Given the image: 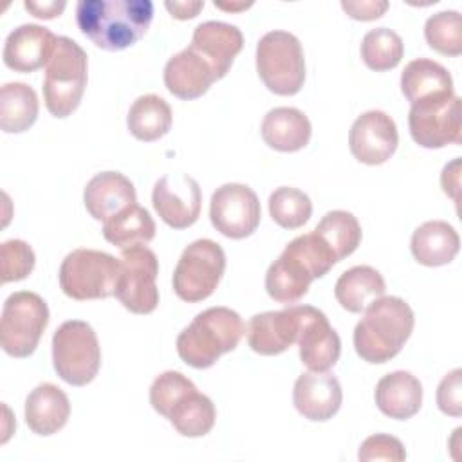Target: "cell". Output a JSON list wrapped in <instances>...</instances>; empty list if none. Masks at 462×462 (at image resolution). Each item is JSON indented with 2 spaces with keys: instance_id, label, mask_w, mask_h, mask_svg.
Listing matches in <instances>:
<instances>
[{
  "instance_id": "f1b7e54d",
  "label": "cell",
  "mask_w": 462,
  "mask_h": 462,
  "mask_svg": "<svg viewBox=\"0 0 462 462\" xmlns=\"http://www.w3.org/2000/svg\"><path fill=\"white\" fill-rule=\"evenodd\" d=\"M103 236L119 249L146 245L155 236V222L148 209L135 202L103 222Z\"/></svg>"
},
{
  "instance_id": "4316f807",
  "label": "cell",
  "mask_w": 462,
  "mask_h": 462,
  "mask_svg": "<svg viewBox=\"0 0 462 462\" xmlns=\"http://www.w3.org/2000/svg\"><path fill=\"white\" fill-rule=\"evenodd\" d=\"M386 283L381 273L370 265H356L345 271L336 285L334 296L348 312H361L370 303L384 296Z\"/></svg>"
},
{
  "instance_id": "7402d4cb",
  "label": "cell",
  "mask_w": 462,
  "mask_h": 462,
  "mask_svg": "<svg viewBox=\"0 0 462 462\" xmlns=\"http://www.w3.org/2000/svg\"><path fill=\"white\" fill-rule=\"evenodd\" d=\"M87 211L96 220H106L137 202V193L128 177L119 171H101L94 175L83 191Z\"/></svg>"
},
{
  "instance_id": "7c38bea8",
  "label": "cell",
  "mask_w": 462,
  "mask_h": 462,
  "mask_svg": "<svg viewBox=\"0 0 462 462\" xmlns=\"http://www.w3.org/2000/svg\"><path fill=\"white\" fill-rule=\"evenodd\" d=\"M159 260L146 245L123 249L121 274L114 296L134 314H150L159 303Z\"/></svg>"
},
{
  "instance_id": "d4e9b609",
  "label": "cell",
  "mask_w": 462,
  "mask_h": 462,
  "mask_svg": "<svg viewBox=\"0 0 462 462\" xmlns=\"http://www.w3.org/2000/svg\"><path fill=\"white\" fill-rule=\"evenodd\" d=\"M262 139L278 152H298L309 144L312 126L309 117L292 106H276L262 121Z\"/></svg>"
},
{
  "instance_id": "2e32d148",
  "label": "cell",
  "mask_w": 462,
  "mask_h": 462,
  "mask_svg": "<svg viewBox=\"0 0 462 462\" xmlns=\"http://www.w3.org/2000/svg\"><path fill=\"white\" fill-rule=\"evenodd\" d=\"M399 134L395 121L383 110L361 114L350 126L348 146L352 155L363 164H383L397 150Z\"/></svg>"
},
{
  "instance_id": "7bdbcfd3",
  "label": "cell",
  "mask_w": 462,
  "mask_h": 462,
  "mask_svg": "<svg viewBox=\"0 0 462 462\" xmlns=\"http://www.w3.org/2000/svg\"><path fill=\"white\" fill-rule=\"evenodd\" d=\"M458 168H460V159H455L451 164H446L442 170V189L446 195H449L453 200L458 199Z\"/></svg>"
},
{
  "instance_id": "60d3db41",
  "label": "cell",
  "mask_w": 462,
  "mask_h": 462,
  "mask_svg": "<svg viewBox=\"0 0 462 462\" xmlns=\"http://www.w3.org/2000/svg\"><path fill=\"white\" fill-rule=\"evenodd\" d=\"M341 7L350 18L368 22V20L381 18L384 14V11L388 9V2H384V0H361V2L359 0H343Z\"/></svg>"
},
{
  "instance_id": "ffe728a7",
  "label": "cell",
  "mask_w": 462,
  "mask_h": 462,
  "mask_svg": "<svg viewBox=\"0 0 462 462\" xmlns=\"http://www.w3.org/2000/svg\"><path fill=\"white\" fill-rule=\"evenodd\" d=\"M296 343L300 345L301 363L312 372L330 370L341 354V339L337 332L316 307H310Z\"/></svg>"
},
{
  "instance_id": "d6a6232c",
  "label": "cell",
  "mask_w": 462,
  "mask_h": 462,
  "mask_svg": "<svg viewBox=\"0 0 462 462\" xmlns=\"http://www.w3.org/2000/svg\"><path fill=\"white\" fill-rule=\"evenodd\" d=\"M314 233L327 242L337 262L352 254L361 242V226L357 218L343 209L328 211L318 222Z\"/></svg>"
},
{
  "instance_id": "4fadbf2b",
  "label": "cell",
  "mask_w": 462,
  "mask_h": 462,
  "mask_svg": "<svg viewBox=\"0 0 462 462\" xmlns=\"http://www.w3.org/2000/svg\"><path fill=\"white\" fill-rule=\"evenodd\" d=\"M262 209L256 193L238 182H227L217 188L209 202V218L213 227L227 238H245L260 224Z\"/></svg>"
},
{
  "instance_id": "b9f144b4",
  "label": "cell",
  "mask_w": 462,
  "mask_h": 462,
  "mask_svg": "<svg viewBox=\"0 0 462 462\" xmlns=\"http://www.w3.org/2000/svg\"><path fill=\"white\" fill-rule=\"evenodd\" d=\"M23 7L29 13H32V16H36V18L51 20V18H56V16H60L63 13L65 2L63 0H60V2H32V0H25Z\"/></svg>"
},
{
  "instance_id": "f6af8a7d",
  "label": "cell",
  "mask_w": 462,
  "mask_h": 462,
  "mask_svg": "<svg viewBox=\"0 0 462 462\" xmlns=\"http://www.w3.org/2000/svg\"><path fill=\"white\" fill-rule=\"evenodd\" d=\"M215 5L220 7V9H227V11H236V9H245V7H249L251 2H247V4H222V2H215Z\"/></svg>"
},
{
  "instance_id": "5b68a950",
  "label": "cell",
  "mask_w": 462,
  "mask_h": 462,
  "mask_svg": "<svg viewBox=\"0 0 462 462\" xmlns=\"http://www.w3.org/2000/svg\"><path fill=\"white\" fill-rule=\"evenodd\" d=\"M87 52L74 40L58 36L43 79V101L54 117H67L78 108L87 87Z\"/></svg>"
},
{
  "instance_id": "e575fe53",
  "label": "cell",
  "mask_w": 462,
  "mask_h": 462,
  "mask_svg": "<svg viewBox=\"0 0 462 462\" xmlns=\"http://www.w3.org/2000/svg\"><path fill=\"white\" fill-rule=\"evenodd\" d=\"M269 213L280 227L298 229L310 218L312 202L301 189L282 186L269 197Z\"/></svg>"
},
{
  "instance_id": "e0dca14e",
  "label": "cell",
  "mask_w": 462,
  "mask_h": 462,
  "mask_svg": "<svg viewBox=\"0 0 462 462\" xmlns=\"http://www.w3.org/2000/svg\"><path fill=\"white\" fill-rule=\"evenodd\" d=\"M292 402L300 415L305 419L323 422L339 411L343 402V390L336 375L310 370L296 379Z\"/></svg>"
},
{
  "instance_id": "6da1fadb",
  "label": "cell",
  "mask_w": 462,
  "mask_h": 462,
  "mask_svg": "<svg viewBox=\"0 0 462 462\" xmlns=\"http://www.w3.org/2000/svg\"><path fill=\"white\" fill-rule=\"evenodd\" d=\"M153 18L150 0H79V31L103 51H123L137 43Z\"/></svg>"
},
{
  "instance_id": "ba28073f",
  "label": "cell",
  "mask_w": 462,
  "mask_h": 462,
  "mask_svg": "<svg viewBox=\"0 0 462 462\" xmlns=\"http://www.w3.org/2000/svg\"><path fill=\"white\" fill-rule=\"evenodd\" d=\"M52 365L72 386L88 384L101 366V346L94 328L81 319L61 323L52 336Z\"/></svg>"
},
{
  "instance_id": "ab89813d",
  "label": "cell",
  "mask_w": 462,
  "mask_h": 462,
  "mask_svg": "<svg viewBox=\"0 0 462 462\" xmlns=\"http://www.w3.org/2000/svg\"><path fill=\"white\" fill-rule=\"evenodd\" d=\"M439 410L451 417L462 415V370L455 368L444 375L437 388Z\"/></svg>"
},
{
  "instance_id": "30bf717a",
  "label": "cell",
  "mask_w": 462,
  "mask_h": 462,
  "mask_svg": "<svg viewBox=\"0 0 462 462\" xmlns=\"http://www.w3.org/2000/svg\"><path fill=\"white\" fill-rule=\"evenodd\" d=\"M224 269V249L209 238L195 240L182 251L175 265L171 278L173 291L188 303L202 301L215 292Z\"/></svg>"
},
{
  "instance_id": "74e56055",
  "label": "cell",
  "mask_w": 462,
  "mask_h": 462,
  "mask_svg": "<svg viewBox=\"0 0 462 462\" xmlns=\"http://www.w3.org/2000/svg\"><path fill=\"white\" fill-rule=\"evenodd\" d=\"M0 262H2V282H20L27 278L34 269V251L23 240H7L0 247Z\"/></svg>"
},
{
  "instance_id": "277c9868",
  "label": "cell",
  "mask_w": 462,
  "mask_h": 462,
  "mask_svg": "<svg viewBox=\"0 0 462 462\" xmlns=\"http://www.w3.org/2000/svg\"><path fill=\"white\" fill-rule=\"evenodd\" d=\"M244 334L245 325L238 312L209 307L177 336V354L193 368H209L222 354L235 350Z\"/></svg>"
},
{
  "instance_id": "9c48e42d",
  "label": "cell",
  "mask_w": 462,
  "mask_h": 462,
  "mask_svg": "<svg viewBox=\"0 0 462 462\" xmlns=\"http://www.w3.org/2000/svg\"><path fill=\"white\" fill-rule=\"evenodd\" d=\"M49 325L45 300L31 291H18L7 296L2 307L0 341L2 350L13 357H29Z\"/></svg>"
},
{
  "instance_id": "d590c367",
  "label": "cell",
  "mask_w": 462,
  "mask_h": 462,
  "mask_svg": "<svg viewBox=\"0 0 462 462\" xmlns=\"http://www.w3.org/2000/svg\"><path fill=\"white\" fill-rule=\"evenodd\" d=\"M424 36L431 49L446 56L462 52V18L458 11H440L424 23Z\"/></svg>"
},
{
  "instance_id": "52a82bcc",
  "label": "cell",
  "mask_w": 462,
  "mask_h": 462,
  "mask_svg": "<svg viewBox=\"0 0 462 462\" xmlns=\"http://www.w3.org/2000/svg\"><path fill=\"white\" fill-rule=\"evenodd\" d=\"M256 70L263 85L278 96H294L305 81L300 40L287 31H269L256 45Z\"/></svg>"
},
{
  "instance_id": "d6986e66",
  "label": "cell",
  "mask_w": 462,
  "mask_h": 462,
  "mask_svg": "<svg viewBox=\"0 0 462 462\" xmlns=\"http://www.w3.org/2000/svg\"><path fill=\"white\" fill-rule=\"evenodd\" d=\"M189 47L200 54L211 65L217 78L222 79L244 47V36L236 25L209 20L195 27Z\"/></svg>"
},
{
  "instance_id": "7a4b0ae2",
  "label": "cell",
  "mask_w": 462,
  "mask_h": 462,
  "mask_svg": "<svg viewBox=\"0 0 462 462\" xmlns=\"http://www.w3.org/2000/svg\"><path fill=\"white\" fill-rule=\"evenodd\" d=\"M337 262L327 242L312 233L291 240L282 254L269 265L265 291L278 303H296L316 278L325 276Z\"/></svg>"
},
{
  "instance_id": "8992f818",
  "label": "cell",
  "mask_w": 462,
  "mask_h": 462,
  "mask_svg": "<svg viewBox=\"0 0 462 462\" xmlns=\"http://www.w3.org/2000/svg\"><path fill=\"white\" fill-rule=\"evenodd\" d=\"M121 274V260L96 249H74L69 253L58 273L60 287L72 300H101L116 292Z\"/></svg>"
},
{
  "instance_id": "83f0119b",
  "label": "cell",
  "mask_w": 462,
  "mask_h": 462,
  "mask_svg": "<svg viewBox=\"0 0 462 462\" xmlns=\"http://www.w3.org/2000/svg\"><path fill=\"white\" fill-rule=\"evenodd\" d=\"M401 90L410 103L453 94V79L448 69L433 60H411L401 74Z\"/></svg>"
},
{
  "instance_id": "f546056e",
  "label": "cell",
  "mask_w": 462,
  "mask_h": 462,
  "mask_svg": "<svg viewBox=\"0 0 462 462\" xmlns=\"http://www.w3.org/2000/svg\"><path fill=\"white\" fill-rule=\"evenodd\" d=\"M126 126L139 141H157L171 128V108L157 94L139 96L128 110Z\"/></svg>"
},
{
  "instance_id": "1f68e13d",
  "label": "cell",
  "mask_w": 462,
  "mask_h": 462,
  "mask_svg": "<svg viewBox=\"0 0 462 462\" xmlns=\"http://www.w3.org/2000/svg\"><path fill=\"white\" fill-rule=\"evenodd\" d=\"M171 426L184 437H202L208 435L213 426H215V419H217V410L213 401L197 392L191 390L188 393H184L170 410L168 417H166Z\"/></svg>"
},
{
  "instance_id": "9a60e30c",
  "label": "cell",
  "mask_w": 462,
  "mask_h": 462,
  "mask_svg": "<svg viewBox=\"0 0 462 462\" xmlns=\"http://www.w3.org/2000/svg\"><path fill=\"white\" fill-rule=\"evenodd\" d=\"M152 204L164 224L173 229H186L199 220L200 186L188 173L164 175L153 186Z\"/></svg>"
},
{
  "instance_id": "603a6c76",
  "label": "cell",
  "mask_w": 462,
  "mask_h": 462,
  "mask_svg": "<svg viewBox=\"0 0 462 462\" xmlns=\"http://www.w3.org/2000/svg\"><path fill=\"white\" fill-rule=\"evenodd\" d=\"M70 402L61 388L42 383L25 399V422L36 435L49 437L58 433L69 420Z\"/></svg>"
},
{
  "instance_id": "4dcf8cb0",
  "label": "cell",
  "mask_w": 462,
  "mask_h": 462,
  "mask_svg": "<svg viewBox=\"0 0 462 462\" xmlns=\"http://www.w3.org/2000/svg\"><path fill=\"white\" fill-rule=\"evenodd\" d=\"M40 103L36 92L20 81L5 83L0 90V128L5 134L29 130L38 117Z\"/></svg>"
},
{
  "instance_id": "cb8c5ba5",
  "label": "cell",
  "mask_w": 462,
  "mask_h": 462,
  "mask_svg": "<svg viewBox=\"0 0 462 462\" xmlns=\"http://www.w3.org/2000/svg\"><path fill=\"white\" fill-rule=\"evenodd\" d=\"M375 404L386 417L406 420L420 410L422 384L410 372H390L375 384Z\"/></svg>"
},
{
  "instance_id": "3957f363",
  "label": "cell",
  "mask_w": 462,
  "mask_h": 462,
  "mask_svg": "<svg viewBox=\"0 0 462 462\" xmlns=\"http://www.w3.org/2000/svg\"><path fill=\"white\" fill-rule=\"evenodd\" d=\"M415 316L399 296H381L365 309V316L354 328L357 356L372 365L395 357L411 336Z\"/></svg>"
},
{
  "instance_id": "484cf974",
  "label": "cell",
  "mask_w": 462,
  "mask_h": 462,
  "mask_svg": "<svg viewBox=\"0 0 462 462\" xmlns=\"http://www.w3.org/2000/svg\"><path fill=\"white\" fill-rule=\"evenodd\" d=\"M410 247L419 263L439 267L449 263L457 256L460 238L451 224L444 220H428L413 231Z\"/></svg>"
},
{
  "instance_id": "44dd1931",
  "label": "cell",
  "mask_w": 462,
  "mask_h": 462,
  "mask_svg": "<svg viewBox=\"0 0 462 462\" xmlns=\"http://www.w3.org/2000/svg\"><path fill=\"white\" fill-rule=\"evenodd\" d=\"M218 81L211 65L189 45L173 54L164 67V85L179 99H197Z\"/></svg>"
},
{
  "instance_id": "5bb4252c",
  "label": "cell",
  "mask_w": 462,
  "mask_h": 462,
  "mask_svg": "<svg viewBox=\"0 0 462 462\" xmlns=\"http://www.w3.org/2000/svg\"><path fill=\"white\" fill-rule=\"evenodd\" d=\"M310 305H291L283 310L254 314L247 327V343L260 356H276L291 348L300 336Z\"/></svg>"
},
{
  "instance_id": "836d02e7",
  "label": "cell",
  "mask_w": 462,
  "mask_h": 462,
  "mask_svg": "<svg viewBox=\"0 0 462 462\" xmlns=\"http://www.w3.org/2000/svg\"><path fill=\"white\" fill-rule=\"evenodd\" d=\"M402 38L388 27L372 29L363 36L361 58L365 65L375 72H384L397 67L402 60Z\"/></svg>"
},
{
  "instance_id": "f35d334b",
  "label": "cell",
  "mask_w": 462,
  "mask_h": 462,
  "mask_svg": "<svg viewBox=\"0 0 462 462\" xmlns=\"http://www.w3.org/2000/svg\"><path fill=\"white\" fill-rule=\"evenodd\" d=\"M357 457L361 462H372V460L401 462L406 458V451L399 439L386 433H375L365 439Z\"/></svg>"
},
{
  "instance_id": "8d00e7d4",
  "label": "cell",
  "mask_w": 462,
  "mask_h": 462,
  "mask_svg": "<svg viewBox=\"0 0 462 462\" xmlns=\"http://www.w3.org/2000/svg\"><path fill=\"white\" fill-rule=\"evenodd\" d=\"M195 388L197 386L184 374L175 370H166L161 375H157L150 386V404L159 415L168 417L173 404L184 393Z\"/></svg>"
},
{
  "instance_id": "8fae6325",
  "label": "cell",
  "mask_w": 462,
  "mask_h": 462,
  "mask_svg": "<svg viewBox=\"0 0 462 462\" xmlns=\"http://www.w3.org/2000/svg\"><path fill=\"white\" fill-rule=\"evenodd\" d=\"M411 139L422 148H442L462 141L460 97L453 94L411 103L408 114Z\"/></svg>"
},
{
  "instance_id": "ac0fdd59",
  "label": "cell",
  "mask_w": 462,
  "mask_h": 462,
  "mask_svg": "<svg viewBox=\"0 0 462 462\" xmlns=\"http://www.w3.org/2000/svg\"><path fill=\"white\" fill-rule=\"evenodd\" d=\"M56 40L58 36L43 25H20L5 38L2 60L14 72H34L49 61Z\"/></svg>"
},
{
  "instance_id": "ee69618b",
  "label": "cell",
  "mask_w": 462,
  "mask_h": 462,
  "mask_svg": "<svg viewBox=\"0 0 462 462\" xmlns=\"http://www.w3.org/2000/svg\"><path fill=\"white\" fill-rule=\"evenodd\" d=\"M164 7L170 11V14L173 18L179 20H188V18H195L199 14V11L204 7V2L197 0V2H164Z\"/></svg>"
}]
</instances>
